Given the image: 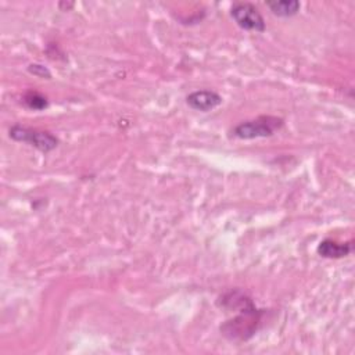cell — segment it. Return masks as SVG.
<instances>
[{"label":"cell","instance_id":"obj_8","mask_svg":"<svg viewBox=\"0 0 355 355\" xmlns=\"http://www.w3.org/2000/svg\"><path fill=\"white\" fill-rule=\"evenodd\" d=\"M24 103L33 109V110H44L48 107V100L45 96H42L41 93L38 92H28L26 96H24Z\"/></svg>","mask_w":355,"mask_h":355},{"label":"cell","instance_id":"obj_2","mask_svg":"<svg viewBox=\"0 0 355 355\" xmlns=\"http://www.w3.org/2000/svg\"><path fill=\"white\" fill-rule=\"evenodd\" d=\"M260 322V312L254 305H248L243 309V313L233 320H229L221 327V331L228 336L230 340H246L254 334L257 325Z\"/></svg>","mask_w":355,"mask_h":355},{"label":"cell","instance_id":"obj_6","mask_svg":"<svg viewBox=\"0 0 355 355\" xmlns=\"http://www.w3.org/2000/svg\"><path fill=\"white\" fill-rule=\"evenodd\" d=\"M352 251V242L349 243H337L334 240L326 239L319 243L318 254L325 258H343Z\"/></svg>","mask_w":355,"mask_h":355},{"label":"cell","instance_id":"obj_1","mask_svg":"<svg viewBox=\"0 0 355 355\" xmlns=\"http://www.w3.org/2000/svg\"><path fill=\"white\" fill-rule=\"evenodd\" d=\"M283 127V120L273 116H262L251 121H246L239 124L233 131V136L244 140L257 139V138H268L272 136L276 131Z\"/></svg>","mask_w":355,"mask_h":355},{"label":"cell","instance_id":"obj_3","mask_svg":"<svg viewBox=\"0 0 355 355\" xmlns=\"http://www.w3.org/2000/svg\"><path fill=\"white\" fill-rule=\"evenodd\" d=\"M9 135L16 142L28 143L37 147L42 153H49L55 150L59 145V139L49 132H42L38 129H31L21 125H15L10 128Z\"/></svg>","mask_w":355,"mask_h":355},{"label":"cell","instance_id":"obj_4","mask_svg":"<svg viewBox=\"0 0 355 355\" xmlns=\"http://www.w3.org/2000/svg\"><path fill=\"white\" fill-rule=\"evenodd\" d=\"M230 16L235 20V23L244 31H265L264 19L258 9L251 3H235L230 8Z\"/></svg>","mask_w":355,"mask_h":355},{"label":"cell","instance_id":"obj_5","mask_svg":"<svg viewBox=\"0 0 355 355\" xmlns=\"http://www.w3.org/2000/svg\"><path fill=\"white\" fill-rule=\"evenodd\" d=\"M186 103L196 111L208 113L222 103V98L212 91H196L186 98Z\"/></svg>","mask_w":355,"mask_h":355},{"label":"cell","instance_id":"obj_7","mask_svg":"<svg viewBox=\"0 0 355 355\" xmlns=\"http://www.w3.org/2000/svg\"><path fill=\"white\" fill-rule=\"evenodd\" d=\"M266 6L277 17H293L301 9V3L297 0H276V2H268Z\"/></svg>","mask_w":355,"mask_h":355},{"label":"cell","instance_id":"obj_9","mask_svg":"<svg viewBox=\"0 0 355 355\" xmlns=\"http://www.w3.org/2000/svg\"><path fill=\"white\" fill-rule=\"evenodd\" d=\"M30 73H33L34 75H37V77H41V78H51V73L45 69V67H42V66H39V64H33V66H30Z\"/></svg>","mask_w":355,"mask_h":355}]
</instances>
